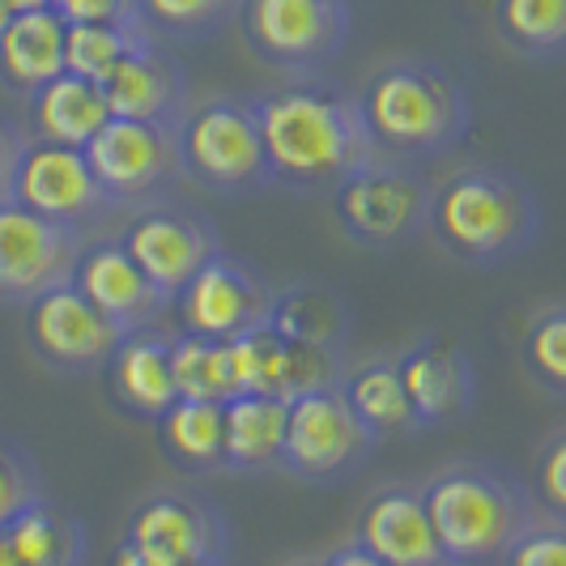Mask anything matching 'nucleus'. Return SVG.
Here are the masks:
<instances>
[{
    "label": "nucleus",
    "mask_w": 566,
    "mask_h": 566,
    "mask_svg": "<svg viewBox=\"0 0 566 566\" xmlns=\"http://www.w3.org/2000/svg\"><path fill=\"white\" fill-rule=\"evenodd\" d=\"M252 107L273 188L328 197L345 175L375 158L354 90L324 73L269 85L255 94Z\"/></svg>",
    "instance_id": "obj_1"
},
{
    "label": "nucleus",
    "mask_w": 566,
    "mask_h": 566,
    "mask_svg": "<svg viewBox=\"0 0 566 566\" xmlns=\"http://www.w3.org/2000/svg\"><path fill=\"white\" fill-rule=\"evenodd\" d=\"M370 149L426 167L469 137L473 98L448 64L430 56H392L375 64L354 90Z\"/></svg>",
    "instance_id": "obj_2"
},
{
    "label": "nucleus",
    "mask_w": 566,
    "mask_h": 566,
    "mask_svg": "<svg viewBox=\"0 0 566 566\" xmlns=\"http://www.w3.org/2000/svg\"><path fill=\"white\" fill-rule=\"evenodd\" d=\"M545 227L537 188L503 163H464L430 192L426 234L469 269H503L533 252Z\"/></svg>",
    "instance_id": "obj_3"
},
{
    "label": "nucleus",
    "mask_w": 566,
    "mask_h": 566,
    "mask_svg": "<svg viewBox=\"0 0 566 566\" xmlns=\"http://www.w3.org/2000/svg\"><path fill=\"white\" fill-rule=\"evenodd\" d=\"M448 566H499L537 520L533 490L499 460H452L422 482Z\"/></svg>",
    "instance_id": "obj_4"
},
{
    "label": "nucleus",
    "mask_w": 566,
    "mask_h": 566,
    "mask_svg": "<svg viewBox=\"0 0 566 566\" xmlns=\"http://www.w3.org/2000/svg\"><path fill=\"white\" fill-rule=\"evenodd\" d=\"M175 128H179L184 184L222 200H248L273 188L252 98L243 94L192 98Z\"/></svg>",
    "instance_id": "obj_5"
},
{
    "label": "nucleus",
    "mask_w": 566,
    "mask_h": 566,
    "mask_svg": "<svg viewBox=\"0 0 566 566\" xmlns=\"http://www.w3.org/2000/svg\"><path fill=\"white\" fill-rule=\"evenodd\" d=\"M234 30L264 69L312 77L345 56L354 9L349 0H239Z\"/></svg>",
    "instance_id": "obj_6"
},
{
    "label": "nucleus",
    "mask_w": 566,
    "mask_h": 566,
    "mask_svg": "<svg viewBox=\"0 0 566 566\" xmlns=\"http://www.w3.org/2000/svg\"><path fill=\"white\" fill-rule=\"evenodd\" d=\"M430 192H434V184L426 179L422 167L375 154L354 175H345L328 192V200H333V218H337L340 234L354 248L392 252V248H405L418 234H426Z\"/></svg>",
    "instance_id": "obj_7"
},
{
    "label": "nucleus",
    "mask_w": 566,
    "mask_h": 566,
    "mask_svg": "<svg viewBox=\"0 0 566 566\" xmlns=\"http://www.w3.org/2000/svg\"><path fill=\"white\" fill-rule=\"evenodd\" d=\"M375 434L358 422L340 388H315L285 405L282 473L307 485L349 482L367 455L375 452Z\"/></svg>",
    "instance_id": "obj_8"
},
{
    "label": "nucleus",
    "mask_w": 566,
    "mask_h": 566,
    "mask_svg": "<svg viewBox=\"0 0 566 566\" xmlns=\"http://www.w3.org/2000/svg\"><path fill=\"white\" fill-rule=\"evenodd\" d=\"M85 158L115 213H133L142 205L167 200L184 184L175 124H145V119L112 115L98 128V137L85 145Z\"/></svg>",
    "instance_id": "obj_9"
},
{
    "label": "nucleus",
    "mask_w": 566,
    "mask_h": 566,
    "mask_svg": "<svg viewBox=\"0 0 566 566\" xmlns=\"http://www.w3.org/2000/svg\"><path fill=\"white\" fill-rule=\"evenodd\" d=\"M124 541L149 566H227L230 558L227 511L197 490H154L133 507Z\"/></svg>",
    "instance_id": "obj_10"
},
{
    "label": "nucleus",
    "mask_w": 566,
    "mask_h": 566,
    "mask_svg": "<svg viewBox=\"0 0 566 566\" xmlns=\"http://www.w3.org/2000/svg\"><path fill=\"white\" fill-rule=\"evenodd\" d=\"M273 303H277V285L252 269L243 255L222 252L205 260L192 282L175 294V319L179 333H197V337L234 340L252 333L260 324L273 319Z\"/></svg>",
    "instance_id": "obj_11"
},
{
    "label": "nucleus",
    "mask_w": 566,
    "mask_h": 566,
    "mask_svg": "<svg viewBox=\"0 0 566 566\" xmlns=\"http://www.w3.org/2000/svg\"><path fill=\"white\" fill-rule=\"evenodd\" d=\"M115 239L149 273V282L163 285L170 298L197 277L205 260L222 252L213 218L175 197L133 209Z\"/></svg>",
    "instance_id": "obj_12"
},
{
    "label": "nucleus",
    "mask_w": 566,
    "mask_h": 566,
    "mask_svg": "<svg viewBox=\"0 0 566 566\" xmlns=\"http://www.w3.org/2000/svg\"><path fill=\"white\" fill-rule=\"evenodd\" d=\"M22 312L30 354L56 375H103L119 340L128 337L73 282L39 294Z\"/></svg>",
    "instance_id": "obj_13"
},
{
    "label": "nucleus",
    "mask_w": 566,
    "mask_h": 566,
    "mask_svg": "<svg viewBox=\"0 0 566 566\" xmlns=\"http://www.w3.org/2000/svg\"><path fill=\"white\" fill-rule=\"evenodd\" d=\"M85 239V230L48 222L18 200H0V307H27L73 282Z\"/></svg>",
    "instance_id": "obj_14"
},
{
    "label": "nucleus",
    "mask_w": 566,
    "mask_h": 566,
    "mask_svg": "<svg viewBox=\"0 0 566 566\" xmlns=\"http://www.w3.org/2000/svg\"><path fill=\"white\" fill-rule=\"evenodd\" d=\"M13 200L48 222L85 230V234L115 213L103 184L94 179L85 149L39 142V137H30L22 149V163L13 175Z\"/></svg>",
    "instance_id": "obj_15"
},
{
    "label": "nucleus",
    "mask_w": 566,
    "mask_h": 566,
    "mask_svg": "<svg viewBox=\"0 0 566 566\" xmlns=\"http://www.w3.org/2000/svg\"><path fill=\"white\" fill-rule=\"evenodd\" d=\"M397 370L418 430L464 422L478 405L473 354L448 333H422L418 340H409L397 354Z\"/></svg>",
    "instance_id": "obj_16"
},
{
    "label": "nucleus",
    "mask_w": 566,
    "mask_h": 566,
    "mask_svg": "<svg viewBox=\"0 0 566 566\" xmlns=\"http://www.w3.org/2000/svg\"><path fill=\"white\" fill-rule=\"evenodd\" d=\"M73 285L124 333L158 328L175 307V298L163 285L149 282V273L124 252L119 239H85L73 269Z\"/></svg>",
    "instance_id": "obj_17"
},
{
    "label": "nucleus",
    "mask_w": 566,
    "mask_h": 566,
    "mask_svg": "<svg viewBox=\"0 0 566 566\" xmlns=\"http://www.w3.org/2000/svg\"><path fill=\"white\" fill-rule=\"evenodd\" d=\"M354 541L392 566H448L426 511L422 482H388L370 490L354 515Z\"/></svg>",
    "instance_id": "obj_18"
},
{
    "label": "nucleus",
    "mask_w": 566,
    "mask_h": 566,
    "mask_svg": "<svg viewBox=\"0 0 566 566\" xmlns=\"http://www.w3.org/2000/svg\"><path fill=\"white\" fill-rule=\"evenodd\" d=\"M107 107L119 119H145V124H179L188 103H192V85L184 64L170 56L163 39H142L128 56L115 64L103 82Z\"/></svg>",
    "instance_id": "obj_19"
},
{
    "label": "nucleus",
    "mask_w": 566,
    "mask_h": 566,
    "mask_svg": "<svg viewBox=\"0 0 566 566\" xmlns=\"http://www.w3.org/2000/svg\"><path fill=\"white\" fill-rule=\"evenodd\" d=\"M112 400L142 422H158L175 405V375H170V328H142L119 340L115 358L107 363Z\"/></svg>",
    "instance_id": "obj_20"
},
{
    "label": "nucleus",
    "mask_w": 566,
    "mask_h": 566,
    "mask_svg": "<svg viewBox=\"0 0 566 566\" xmlns=\"http://www.w3.org/2000/svg\"><path fill=\"white\" fill-rule=\"evenodd\" d=\"M64 34L69 22L56 9L13 13L0 30V85L27 103L34 90L64 73Z\"/></svg>",
    "instance_id": "obj_21"
},
{
    "label": "nucleus",
    "mask_w": 566,
    "mask_h": 566,
    "mask_svg": "<svg viewBox=\"0 0 566 566\" xmlns=\"http://www.w3.org/2000/svg\"><path fill=\"white\" fill-rule=\"evenodd\" d=\"M27 115H30V137L85 149V145L98 137V128L112 119V107H107L103 85L64 69L60 77H52L43 90L30 94Z\"/></svg>",
    "instance_id": "obj_22"
},
{
    "label": "nucleus",
    "mask_w": 566,
    "mask_h": 566,
    "mask_svg": "<svg viewBox=\"0 0 566 566\" xmlns=\"http://www.w3.org/2000/svg\"><path fill=\"white\" fill-rule=\"evenodd\" d=\"M285 405L282 397H260L239 392L222 405L227 426V473L255 478L282 469V439H285Z\"/></svg>",
    "instance_id": "obj_23"
},
{
    "label": "nucleus",
    "mask_w": 566,
    "mask_h": 566,
    "mask_svg": "<svg viewBox=\"0 0 566 566\" xmlns=\"http://www.w3.org/2000/svg\"><path fill=\"white\" fill-rule=\"evenodd\" d=\"M154 426L158 452L167 455L179 473H227V426L222 405L213 400H175Z\"/></svg>",
    "instance_id": "obj_24"
},
{
    "label": "nucleus",
    "mask_w": 566,
    "mask_h": 566,
    "mask_svg": "<svg viewBox=\"0 0 566 566\" xmlns=\"http://www.w3.org/2000/svg\"><path fill=\"white\" fill-rule=\"evenodd\" d=\"M340 397L349 400V409L358 413V422L367 426L375 439H392V434H422L413 422V409L405 397V384H400L397 358H363V363H349L340 375Z\"/></svg>",
    "instance_id": "obj_25"
},
{
    "label": "nucleus",
    "mask_w": 566,
    "mask_h": 566,
    "mask_svg": "<svg viewBox=\"0 0 566 566\" xmlns=\"http://www.w3.org/2000/svg\"><path fill=\"white\" fill-rule=\"evenodd\" d=\"M18 566H85L90 533L73 511L56 507L52 499L30 503L22 515L4 524Z\"/></svg>",
    "instance_id": "obj_26"
},
{
    "label": "nucleus",
    "mask_w": 566,
    "mask_h": 566,
    "mask_svg": "<svg viewBox=\"0 0 566 566\" xmlns=\"http://www.w3.org/2000/svg\"><path fill=\"white\" fill-rule=\"evenodd\" d=\"M490 18L511 56L537 64L566 60V0H494Z\"/></svg>",
    "instance_id": "obj_27"
},
{
    "label": "nucleus",
    "mask_w": 566,
    "mask_h": 566,
    "mask_svg": "<svg viewBox=\"0 0 566 566\" xmlns=\"http://www.w3.org/2000/svg\"><path fill=\"white\" fill-rule=\"evenodd\" d=\"M269 324L285 340L333 345V349H345V340H349V307H345V298L319 282H298L277 290Z\"/></svg>",
    "instance_id": "obj_28"
},
{
    "label": "nucleus",
    "mask_w": 566,
    "mask_h": 566,
    "mask_svg": "<svg viewBox=\"0 0 566 566\" xmlns=\"http://www.w3.org/2000/svg\"><path fill=\"white\" fill-rule=\"evenodd\" d=\"M170 375H175V397L179 400H213V405H227V400L234 397L227 340L197 337V333L170 328Z\"/></svg>",
    "instance_id": "obj_29"
},
{
    "label": "nucleus",
    "mask_w": 566,
    "mask_h": 566,
    "mask_svg": "<svg viewBox=\"0 0 566 566\" xmlns=\"http://www.w3.org/2000/svg\"><path fill=\"white\" fill-rule=\"evenodd\" d=\"M239 0H137L142 27L163 43H205L234 27Z\"/></svg>",
    "instance_id": "obj_30"
},
{
    "label": "nucleus",
    "mask_w": 566,
    "mask_h": 566,
    "mask_svg": "<svg viewBox=\"0 0 566 566\" xmlns=\"http://www.w3.org/2000/svg\"><path fill=\"white\" fill-rule=\"evenodd\" d=\"M142 39H149V30L142 22H69V34H64V69L103 85L107 73Z\"/></svg>",
    "instance_id": "obj_31"
},
{
    "label": "nucleus",
    "mask_w": 566,
    "mask_h": 566,
    "mask_svg": "<svg viewBox=\"0 0 566 566\" xmlns=\"http://www.w3.org/2000/svg\"><path fill=\"white\" fill-rule=\"evenodd\" d=\"M520 363L545 397L566 400V303H549L528 319L520 337Z\"/></svg>",
    "instance_id": "obj_32"
},
{
    "label": "nucleus",
    "mask_w": 566,
    "mask_h": 566,
    "mask_svg": "<svg viewBox=\"0 0 566 566\" xmlns=\"http://www.w3.org/2000/svg\"><path fill=\"white\" fill-rule=\"evenodd\" d=\"M227 358H230V375H234V397H239V392L282 397L285 337L273 324H260L252 333L227 340Z\"/></svg>",
    "instance_id": "obj_33"
},
{
    "label": "nucleus",
    "mask_w": 566,
    "mask_h": 566,
    "mask_svg": "<svg viewBox=\"0 0 566 566\" xmlns=\"http://www.w3.org/2000/svg\"><path fill=\"white\" fill-rule=\"evenodd\" d=\"M39 499H43V478L30 452L18 448L13 439H0V528Z\"/></svg>",
    "instance_id": "obj_34"
},
{
    "label": "nucleus",
    "mask_w": 566,
    "mask_h": 566,
    "mask_svg": "<svg viewBox=\"0 0 566 566\" xmlns=\"http://www.w3.org/2000/svg\"><path fill=\"white\" fill-rule=\"evenodd\" d=\"M528 490H533V503H537L541 515L566 520V426H558L537 448Z\"/></svg>",
    "instance_id": "obj_35"
},
{
    "label": "nucleus",
    "mask_w": 566,
    "mask_h": 566,
    "mask_svg": "<svg viewBox=\"0 0 566 566\" xmlns=\"http://www.w3.org/2000/svg\"><path fill=\"white\" fill-rule=\"evenodd\" d=\"M499 566H566V520L541 515L524 528V537L507 549Z\"/></svg>",
    "instance_id": "obj_36"
},
{
    "label": "nucleus",
    "mask_w": 566,
    "mask_h": 566,
    "mask_svg": "<svg viewBox=\"0 0 566 566\" xmlns=\"http://www.w3.org/2000/svg\"><path fill=\"white\" fill-rule=\"evenodd\" d=\"M64 22H142L137 0H52Z\"/></svg>",
    "instance_id": "obj_37"
},
{
    "label": "nucleus",
    "mask_w": 566,
    "mask_h": 566,
    "mask_svg": "<svg viewBox=\"0 0 566 566\" xmlns=\"http://www.w3.org/2000/svg\"><path fill=\"white\" fill-rule=\"evenodd\" d=\"M27 142H30L27 128H18L13 119L0 115V200H13V175H18Z\"/></svg>",
    "instance_id": "obj_38"
},
{
    "label": "nucleus",
    "mask_w": 566,
    "mask_h": 566,
    "mask_svg": "<svg viewBox=\"0 0 566 566\" xmlns=\"http://www.w3.org/2000/svg\"><path fill=\"white\" fill-rule=\"evenodd\" d=\"M324 566H392V563H384V558H375L370 549H363L358 541L349 537V541H340L337 549L324 558Z\"/></svg>",
    "instance_id": "obj_39"
},
{
    "label": "nucleus",
    "mask_w": 566,
    "mask_h": 566,
    "mask_svg": "<svg viewBox=\"0 0 566 566\" xmlns=\"http://www.w3.org/2000/svg\"><path fill=\"white\" fill-rule=\"evenodd\" d=\"M9 13H30V9H48L52 0H0Z\"/></svg>",
    "instance_id": "obj_40"
},
{
    "label": "nucleus",
    "mask_w": 566,
    "mask_h": 566,
    "mask_svg": "<svg viewBox=\"0 0 566 566\" xmlns=\"http://www.w3.org/2000/svg\"><path fill=\"white\" fill-rule=\"evenodd\" d=\"M0 566H18V558H13V545H9V533L0 528Z\"/></svg>",
    "instance_id": "obj_41"
},
{
    "label": "nucleus",
    "mask_w": 566,
    "mask_h": 566,
    "mask_svg": "<svg viewBox=\"0 0 566 566\" xmlns=\"http://www.w3.org/2000/svg\"><path fill=\"white\" fill-rule=\"evenodd\" d=\"M9 18H13V13H9V9L0 4V30H4V22H9Z\"/></svg>",
    "instance_id": "obj_42"
},
{
    "label": "nucleus",
    "mask_w": 566,
    "mask_h": 566,
    "mask_svg": "<svg viewBox=\"0 0 566 566\" xmlns=\"http://www.w3.org/2000/svg\"><path fill=\"white\" fill-rule=\"evenodd\" d=\"M285 566H324V558H319V563H312V558H303V563H285Z\"/></svg>",
    "instance_id": "obj_43"
}]
</instances>
